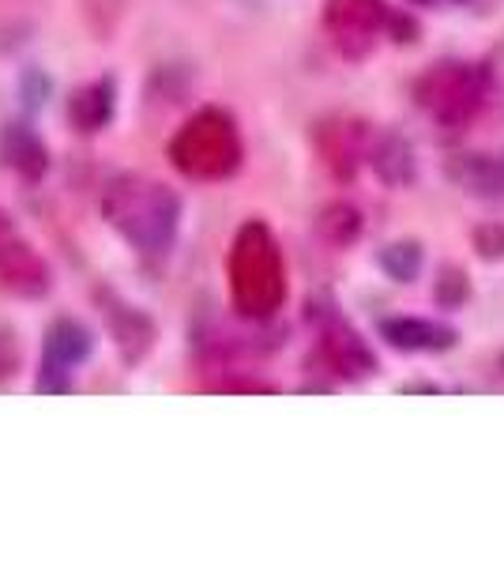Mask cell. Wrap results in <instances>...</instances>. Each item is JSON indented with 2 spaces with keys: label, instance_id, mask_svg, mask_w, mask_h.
Masks as SVG:
<instances>
[{
  "label": "cell",
  "instance_id": "10",
  "mask_svg": "<svg viewBox=\"0 0 504 565\" xmlns=\"http://www.w3.org/2000/svg\"><path fill=\"white\" fill-rule=\"evenodd\" d=\"M0 154H4L8 167L23 178H42L45 167H50V151H45V143L39 140V132L20 121L0 132Z\"/></svg>",
  "mask_w": 504,
  "mask_h": 565
},
{
  "label": "cell",
  "instance_id": "1",
  "mask_svg": "<svg viewBox=\"0 0 504 565\" xmlns=\"http://www.w3.org/2000/svg\"><path fill=\"white\" fill-rule=\"evenodd\" d=\"M103 215L140 253H167L181 226V200L170 185L143 174H117L103 189Z\"/></svg>",
  "mask_w": 504,
  "mask_h": 565
},
{
  "label": "cell",
  "instance_id": "2",
  "mask_svg": "<svg viewBox=\"0 0 504 565\" xmlns=\"http://www.w3.org/2000/svg\"><path fill=\"white\" fill-rule=\"evenodd\" d=\"M173 162H178L185 174L200 178H218L230 174L237 167V140H234V125L223 114H215V129L207 136V114L196 117L181 140L173 143Z\"/></svg>",
  "mask_w": 504,
  "mask_h": 565
},
{
  "label": "cell",
  "instance_id": "12",
  "mask_svg": "<svg viewBox=\"0 0 504 565\" xmlns=\"http://www.w3.org/2000/svg\"><path fill=\"white\" fill-rule=\"evenodd\" d=\"M455 174L467 185V193L479 196H504V159H485V154H467L455 167Z\"/></svg>",
  "mask_w": 504,
  "mask_h": 565
},
{
  "label": "cell",
  "instance_id": "7",
  "mask_svg": "<svg viewBox=\"0 0 504 565\" xmlns=\"http://www.w3.org/2000/svg\"><path fill=\"white\" fill-rule=\"evenodd\" d=\"M103 302L109 306L106 313H109V332H114V343H117V351H121V359L132 366V362H140L143 354L151 351V340H154V328L148 317L140 313L136 306H125V302H117L114 295H103Z\"/></svg>",
  "mask_w": 504,
  "mask_h": 565
},
{
  "label": "cell",
  "instance_id": "3",
  "mask_svg": "<svg viewBox=\"0 0 504 565\" xmlns=\"http://www.w3.org/2000/svg\"><path fill=\"white\" fill-rule=\"evenodd\" d=\"M90 348H95V340H90V332L79 321H72V317L53 321L50 332H45V343H42V370H39L34 388L39 392H68L72 388V370L84 366Z\"/></svg>",
  "mask_w": 504,
  "mask_h": 565
},
{
  "label": "cell",
  "instance_id": "8",
  "mask_svg": "<svg viewBox=\"0 0 504 565\" xmlns=\"http://www.w3.org/2000/svg\"><path fill=\"white\" fill-rule=\"evenodd\" d=\"M384 340L396 351H448L455 343V332L448 324L421 321V317H396L380 324Z\"/></svg>",
  "mask_w": 504,
  "mask_h": 565
},
{
  "label": "cell",
  "instance_id": "15",
  "mask_svg": "<svg viewBox=\"0 0 504 565\" xmlns=\"http://www.w3.org/2000/svg\"><path fill=\"white\" fill-rule=\"evenodd\" d=\"M415 4H433V0H415Z\"/></svg>",
  "mask_w": 504,
  "mask_h": 565
},
{
  "label": "cell",
  "instance_id": "4",
  "mask_svg": "<svg viewBox=\"0 0 504 565\" xmlns=\"http://www.w3.org/2000/svg\"><path fill=\"white\" fill-rule=\"evenodd\" d=\"M0 287L23 298H39L50 290V268L34 257V249L4 212H0Z\"/></svg>",
  "mask_w": 504,
  "mask_h": 565
},
{
  "label": "cell",
  "instance_id": "13",
  "mask_svg": "<svg viewBox=\"0 0 504 565\" xmlns=\"http://www.w3.org/2000/svg\"><path fill=\"white\" fill-rule=\"evenodd\" d=\"M384 268L392 271V279H399V282H407L410 276L418 271V264H421V253H418V245H392L388 253L380 257Z\"/></svg>",
  "mask_w": 504,
  "mask_h": 565
},
{
  "label": "cell",
  "instance_id": "14",
  "mask_svg": "<svg viewBox=\"0 0 504 565\" xmlns=\"http://www.w3.org/2000/svg\"><path fill=\"white\" fill-rule=\"evenodd\" d=\"M15 366H20V348H15V332L0 328V377L15 373Z\"/></svg>",
  "mask_w": 504,
  "mask_h": 565
},
{
  "label": "cell",
  "instance_id": "6",
  "mask_svg": "<svg viewBox=\"0 0 504 565\" xmlns=\"http://www.w3.org/2000/svg\"><path fill=\"white\" fill-rule=\"evenodd\" d=\"M421 106L433 109L444 121H455V117L474 114V106H479V84H474V76L467 68L444 65L429 72L426 84H421Z\"/></svg>",
  "mask_w": 504,
  "mask_h": 565
},
{
  "label": "cell",
  "instance_id": "11",
  "mask_svg": "<svg viewBox=\"0 0 504 565\" xmlns=\"http://www.w3.org/2000/svg\"><path fill=\"white\" fill-rule=\"evenodd\" d=\"M324 351H328V359H332V366L339 373H346V377H365V373H373V354L365 351V343L357 340L346 324L328 328Z\"/></svg>",
  "mask_w": 504,
  "mask_h": 565
},
{
  "label": "cell",
  "instance_id": "5",
  "mask_svg": "<svg viewBox=\"0 0 504 565\" xmlns=\"http://www.w3.org/2000/svg\"><path fill=\"white\" fill-rule=\"evenodd\" d=\"M388 20L380 0H332L328 4V31L335 34V45L343 53H365L373 45L377 26Z\"/></svg>",
  "mask_w": 504,
  "mask_h": 565
},
{
  "label": "cell",
  "instance_id": "9",
  "mask_svg": "<svg viewBox=\"0 0 504 565\" xmlns=\"http://www.w3.org/2000/svg\"><path fill=\"white\" fill-rule=\"evenodd\" d=\"M114 109H117V90L114 79H95V84L79 87L68 103V117L79 132H103L109 121H114Z\"/></svg>",
  "mask_w": 504,
  "mask_h": 565
}]
</instances>
